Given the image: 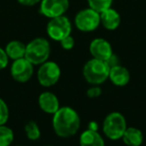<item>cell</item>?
Listing matches in <instances>:
<instances>
[{
	"label": "cell",
	"instance_id": "d4e9b609",
	"mask_svg": "<svg viewBox=\"0 0 146 146\" xmlns=\"http://www.w3.org/2000/svg\"><path fill=\"white\" fill-rule=\"evenodd\" d=\"M17 1L24 6H33V5H36L37 3L41 2V0H17Z\"/></svg>",
	"mask_w": 146,
	"mask_h": 146
},
{
	"label": "cell",
	"instance_id": "484cf974",
	"mask_svg": "<svg viewBox=\"0 0 146 146\" xmlns=\"http://www.w3.org/2000/svg\"><path fill=\"white\" fill-rule=\"evenodd\" d=\"M88 129L96 130V131H97V129H98V125H97V123H96V122H94V121H91L89 124H88Z\"/></svg>",
	"mask_w": 146,
	"mask_h": 146
},
{
	"label": "cell",
	"instance_id": "7a4b0ae2",
	"mask_svg": "<svg viewBox=\"0 0 146 146\" xmlns=\"http://www.w3.org/2000/svg\"><path fill=\"white\" fill-rule=\"evenodd\" d=\"M109 66L106 61L92 58L88 60L83 66V77L90 85H101L108 79Z\"/></svg>",
	"mask_w": 146,
	"mask_h": 146
},
{
	"label": "cell",
	"instance_id": "30bf717a",
	"mask_svg": "<svg viewBox=\"0 0 146 146\" xmlns=\"http://www.w3.org/2000/svg\"><path fill=\"white\" fill-rule=\"evenodd\" d=\"M89 51L93 58L102 61H106L113 54L111 44L104 38L93 39L90 42Z\"/></svg>",
	"mask_w": 146,
	"mask_h": 146
},
{
	"label": "cell",
	"instance_id": "8fae6325",
	"mask_svg": "<svg viewBox=\"0 0 146 146\" xmlns=\"http://www.w3.org/2000/svg\"><path fill=\"white\" fill-rule=\"evenodd\" d=\"M38 105L43 112L52 115L60 108L58 97L50 91L42 92L38 96Z\"/></svg>",
	"mask_w": 146,
	"mask_h": 146
},
{
	"label": "cell",
	"instance_id": "277c9868",
	"mask_svg": "<svg viewBox=\"0 0 146 146\" xmlns=\"http://www.w3.org/2000/svg\"><path fill=\"white\" fill-rule=\"evenodd\" d=\"M127 128V123L124 115L120 112L113 111L109 113L103 120L102 130L105 136L110 140H119L122 138Z\"/></svg>",
	"mask_w": 146,
	"mask_h": 146
},
{
	"label": "cell",
	"instance_id": "6da1fadb",
	"mask_svg": "<svg viewBox=\"0 0 146 146\" xmlns=\"http://www.w3.org/2000/svg\"><path fill=\"white\" fill-rule=\"evenodd\" d=\"M79 114L72 107H60L52 117V127L55 134L61 138H69L75 135L80 128Z\"/></svg>",
	"mask_w": 146,
	"mask_h": 146
},
{
	"label": "cell",
	"instance_id": "cb8c5ba5",
	"mask_svg": "<svg viewBox=\"0 0 146 146\" xmlns=\"http://www.w3.org/2000/svg\"><path fill=\"white\" fill-rule=\"evenodd\" d=\"M106 63H107V65L109 66V68H111V67H114L116 66V65H119V58H118V56L116 54H112L111 56L109 57V58L106 60Z\"/></svg>",
	"mask_w": 146,
	"mask_h": 146
},
{
	"label": "cell",
	"instance_id": "7402d4cb",
	"mask_svg": "<svg viewBox=\"0 0 146 146\" xmlns=\"http://www.w3.org/2000/svg\"><path fill=\"white\" fill-rule=\"evenodd\" d=\"M102 90L99 87V85H91V87L88 88L86 91V95L89 98H97L101 95Z\"/></svg>",
	"mask_w": 146,
	"mask_h": 146
},
{
	"label": "cell",
	"instance_id": "5b68a950",
	"mask_svg": "<svg viewBox=\"0 0 146 146\" xmlns=\"http://www.w3.org/2000/svg\"><path fill=\"white\" fill-rule=\"evenodd\" d=\"M61 76V69L54 61H48L42 63L37 71V80L43 87L54 86L59 81Z\"/></svg>",
	"mask_w": 146,
	"mask_h": 146
},
{
	"label": "cell",
	"instance_id": "9c48e42d",
	"mask_svg": "<svg viewBox=\"0 0 146 146\" xmlns=\"http://www.w3.org/2000/svg\"><path fill=\"white\" fill-rule=\"evenodd\" d=\"M68 8V0H41L40 13L47 18L52 19L64 15Z\"/></svg>",
	"mask_w": 146,
	"mask_h": 146
},
{
	"label": "cell",
	"instance_id": "4fadbf2b",
	"mask_svg": "<svg viewBox=\"0 0 146 146\" xmlns=\"http://www.w3.org/2000/svg\"><path fill=\"white\" fill-rule=\"evenodd\" d=\"M121 22L120 14L113 8H108L100 13V24L107 30H115L119 27Z\"/></svg>",
	"mask_w": 146,
	"mask_h": 146
},
{
	"label": "cell",
	"instance_id": "44dd1931",
	"mask_svg": "<svg viewBox=\"0 0 146 146\" xmlns=\"http://www.w3.org/2000/svg\"><path fill=\"white\" fill-rule=\"evenodd\" d=\"M74 44H75V41H74V38H73L71 35L63 38L62 40L60 41V45L64 50H71V49L74 47Z\"/></svg>",
	"mask_w": 146,
	"mask_h": 146
},
{
	"label": "cell",
	"instance_id": "3957f363",
	"mask_svg": "<svg viewBox=\"0 0 146 146\" xmlns=\"http://www.w3.org/2000/svg\"><path fill=\"white\" fill-rule=\"evenodd\" d=\"M51 47L49 41L42 37H37L26 45L25 58L33 65H41L49 59Z\"/></svg>",
	"mask_w": 146,
	"mask_h": 146
},
{
	"label": "cell",
	"instance_id": "e0dca14e",
	"mask_svg": "<svg viewBox=\"0 0 146 146\" xmlns=\"http://www.w3.org/2000/svg\"><path fill=\"white\" fill-rule=\"evenodd\" d=\"M24 130H25V134H26L27 138H28L29 140H31V141H36L41 136L40 128H39L38 124L35 121H33V120L28 121L25 124Z\"/></svg>",
	"mask_w": 146,
	"mask_h": 146
},
{
	"label": "cell",
	"instance_id": "9a60e30c",
	"mask_svg": "<svg viewBox=\"0 0 146 146\" xmlns=\"http://www.w3.org/2000/svg\"><path fill=\"white\" fill-rule=\"evenodd\" d=\"M25 51H26V45L19 40L10 41L7 43L5 47V52L7 56L12 61L23 58L25 56Z\"/></svg>",
	"mask_w": 146,
	"mask_h": 146
},
{
	"label": "cell",
	"instance_id": "7c38bea8",
	"mask_svg": "<svg viewBox=\"0 0 146 146\" xmlns=\"http://www.w3.org/2000/svg\"><path fill=\"white\" fill-rule=\"evenodd\" d=\"M108 79L112 82V84L118 87L126 86L130 81V72L126 67L121 64L111 67L109 70Z\"/></svg>",
	"mask_w": 146,
	"mask_h": 146
},
{
	"label": "cell",
	"instance_id": "83f0119b",
	"mask_svg": "<svg viewBox=\"0 0 146 146\" xmlns=\"http://www.w3.org/2000/svg\"><path fill=\"white\" fill-rule=\"evenodd\" d=\"M48 146H49V145H48Z\"/></svg>",
	"mask_w": 146,
	"mask_h": 146
},
{
	"label": "cell",
	"instance_id": "5bb4252c",
	"mask_svg": "<svg viewBox=\"0 0 146 146\" xmlns=\"http://www.w3.org/2000/svg\"><path fill=\"white\" fill-rule=\"evenodd\" d=\"M80 146H105L104 139L96 130L86 129L79 138Z\"/></svg>",
	"mask_w": 146,
	"mask_h": 146
},
{
	"label": "cell",
	"instance_id": "ba28073f",
	"mask_svg": "<svg viewBox=\"0 0 146 146\" xmlns=\"http://www.w3.org/2000/svg\"><path fill=\"white\" fill-rule=\"evenodd\" d=\"M34 65L30 63L25 57L14 60L11 64L10 73L12 78L19 83L29 81L34 73Z\"/></svg>",
	"mask_w": 146,
	"mask_h": 146
},
{
	"label": "cell",
	"instance_id": "ac0fdd59",
	"mask_svg": "<svg viewBox=\"0 0 146 146\" xmlns=\"http://www.w3.org/2000/svg\"><path fill=\"white\" fill-rule=\"evenodd\" d=\"M14 139V132L10 127L0 125V146H10Z\"/></svg>",
	"mask_w": 146,
	"mask_h": 146
},
{
	"label": "cell",
	"instance_id": "52a82bcc",
	"mask_svg": "<svg viewBox=\"0 0 146 146\" xmlns=\"http://www.w3.org/2000/svg\"><path fill=\"white\" fill-rule=\"evenodd\" d=\"M74 24L82 32H92L100 25V13L89 8L83 9L76 14Z\"/></svg>",
	"mask_w": 146,
	"mask_h": 146
},
{
	"label": "cell",
	"instance_id": "4316f807",
	"mask_svg": "<svg viewBox=\"0 0 146 146\" xmlns=\"http://www.w3.org/2000/svg\"><path fill=\"white\" fill-rule=\"evenodd\" d=\"M18 146H22V145H18Z\"/></svg>",
	"mask_w": 146,
	"mask_h": 146
},
{
	"label": "cell",
	"instance_id": "2e32d148",
	"mask_svg": "<svg viewBox=\"0 0 146 146\" xmlns=\"http://www.w3.org/2000/svg\"><path fill=\"white\" fill-rule=\"evenodd\" d=\"M143 139L142 131L136 127H127L122 136V140L127 146H140L143 143Z\"/></svg>",
	"mask_w": 146,
	"mask_h": 146
},
{
	"label": "cell",
	"instance_id": "ffe728a7",
	"mask_svg": "<svg viewBox=\"0 0 146 146\" xmlns=\"http://www.w3.org/2000/svg\"><path fill=\"white\" fill-rule=\"evenodd\" d=\"M9 119V108L7 103L0 97V125H4Z\"/></svg>",
	"mask_w": 146,
	"mask_h": 146
},
{
	"label": "cell",
	"instance_id": "8992f818",
	"mask_svg": "<svg viewBox=\"0 0 146 146\" xmlns=\"http://www.w3.org/2000/svg\"><path fill=\"white\" fill-rule=\"evenodd\" d=\"M46 31L48 36L52 40L60 42L63 38L71 35L72 24L66 16L62 15V16L50 19L47 24Z\"/></svg>",
	"mask_w": 146,
	"mask_h": 146
},
{
	"label": "cell",
	"instance_id": "603a6c76",
	"mask_svg": "<svg viewBox=\"0 0 146 146\" xmlns=\"http://www.w3.org/2000/svg\"><path fill=\"white\" fill-rule=\"evenodd\" d=\"M9 63V58L7 56L6 52H5V49L1 48L0 47V70H3L8 66Z\"/></svg>",
	"mask_w": 146,
	"mask_h": 146
},
{
	"label": "cell",
	"instance_id": "d6986e66",
	"mask_svg": "<svg viewBox=\"0 0 146 146\" xmlns=\"http://www.w3.org/2000/svg\"><path fill=\"white\" fill-rule=\"evenodd\" d=\"M87 2L90 8L101 13L111 7L113 0H87Z\"/></svg>",
	"mask_w": 146,
	"mask_h": 146
}]
</instances>
